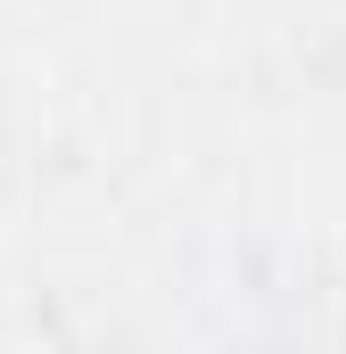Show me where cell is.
<instances>
[{"instance_id": "obj_1", "label": "cell", "mask_w": 346, "mask_h": 354, "mask_svg": "<svg viewBox=\"0 0 346 354\" xmlns=\"http://www.w3.org/2000/svg\"><path fill=\"white\" fill-rule=\"evenodd\" d=\"M0 354H42V346H0Z\"/></svg>"}]
</instances>
